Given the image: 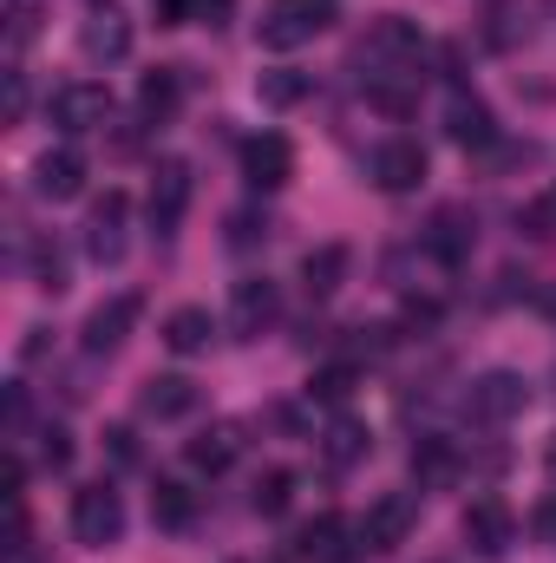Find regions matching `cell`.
<instances>
[{"label":"cell","mask_w":556,"mask_h":563,"mask_svg":"<svg viewBox=\"0 0 556 563\" xmlns=\"http://www.w3.org/2000/svg\"><path fill=\"white\" fill-rule=\"evenodd\" d=\"M73 538L92 544V551H105V544L125 538V498H119L105 478L86 485V492H73Z\"/></svg>","instance_id":"obj_3"},{"label":"cell","mask_w":556,"mask_h":563,"mask_svg":"<svg viewBox=\"0 0 556 563\" xmlns=\"http://www.w3.org/2000/svg\"><path fill=\"white\" fill-rule=\"evenodd\" d=\"M419 525V498L413 492H387L374 511H367V525H360V544L367 551H393V544H407V531Z\"/></svg>","instance_id":"obj_9"},{"label":"cell","mask_w":556,"mask_h":563,"mask_svg":"<svg viewBox=\"0 0 556 563\" xmlns=\"http://www.w3.org/2000/svg\"><path fill=\"white\" fill-rule=\"evenodd\" d=\"M321 563H354V551H334V558H321Z\"/></svg>","instance_id":"obj_38"},{"label":"cell","mask_w":556,"mask_h":563,"mask_svg":"<svg viewBox=\"0 0 556 563\" xmlns=\"http://www.w3.org/2000/svg\"><path fill=\"white\" fill-rule=\"evenodd\" d=\"M184 210H190V164H157V177H151V230L157 236H170L177 223H184Z\"/></svg>","instance_id":"obj_11"},{"label":"cell","mask_w":556,"mask_h":563,"mask_svg":"<svg viewBox=\"0 0 556 563\" xmlns=\"http://www.w3.org/2000/svg\"><path fill=\"white\" fill-rule=\"evenodd\" d=\"M524 223H531V236H544V243H556V184L524 210Z\"/></svg>","instance_id":"obj_32"},{"label":"cell","mask_w":556,"mask_h":563,"mask_svg":"<svg viewBox=\"0 0 556 563\" xmlns=\"http://www.w3.org/2000/svg\"><path fill=\"white\" fill-rule=\"evenodd\" d=\"M256 92H263V106H301V99H308V73L276 66V73H263V79H256Z\"/></svg>","instance_id":"obj_25"},{"label":"cell","mask_w":556,"mask_h":563,"mask_svg":"<svg viewBox=\"0 0 556 563\" xmlns=\"http://www.w3.org/2000/svg\"><path fill=\"white\" fill-rule=\"evenodd\" d=\"M374 184L380 190H393V197H407V190H419L425 184V151H419V139H387L374 144Z\"/></svg>","instance_id":"obj_8"},{"label":"cell","mask_w":556,"mask_h":563,"mask_svg":"<svg viewBox=\"0 0 556 563\" xmlns=\"http://www.w3.org/2000/svg\"><path fill=\"white\" fill-rule=\"evenodd\" d=\"M419 53H425V40H419L413 20H400V13H387V20L360 40V66H367V79H387V73H413L419 79Z\"/></svg>","instance_id":"obj_1"},{"label":"cell","mask_w":556,"mask_h":563,"mask_svg":"<svg viewBox=\"0 0 556 563\" xmlns=\"http://www.w3.org/2000/svg\"><path fill=\"white\" fill-rule=\"evenodd\" d=\"M20 106H26V86H20V73L7 79V119H20Z\"/></svg>","instance_id":"obj_35"},{"label":"cell","mask_w":556,"mask_h":563,"mask_svg":"<svg viewBox=\"0 0 556 563\" xmlns=\"http://www.w3.org/2000/svg\"><path fill=\"white\" fill-rule=\"evenodd\" d=\"M40 459H46L53 472H66V465H73V439H66V432L53 426V432H46V445H40Z\"/></svg>","instance_id":"obj_34"},{"label":"cell","mask_w":556,"mask_h":563,"mask_svg":"<svg viewBox=\"0 0 556 563\" xmlns=\"http://www.w3.org/2000/svg\"><path fill=\"white\" fill-rule=\"evenodd\" d=\"M327 459H334V465H354V459H367V426L341 413V420L327 426Z\"/></svg>","instance_id":"obj_26"},{"label":"cell","mask_w":556,"mask_h":563,"mask_svg":"<svg viewBox=\"0 0 556 563\" xmlns=\"http://www.w3.org/2000/svg\"><path fill=\"white\" fill-rule=\"evenodd\" d=\"M308 394H314L321 407H347V394H354V367H321Z\"/></svg>","instance_id":"obj_29"},{"label":"cell","mask_w":556,"mask_h":563,"mask_svg":"<svg viewBox=\"0 0 556 563\" xmlns=\"http://www.w3.org/2000/svg\"><path fill=\"white\" fill-rule=\"evenodd\" d=\"M236 452H243V432H236V426H230V420L203 426V432H197V439L184 445V459H190L197 472H223V465H230Z\"/></svg>","instance_id":"obj_18"},{"label":"cell","mask_w":556,"mask_h":563,"mask_svg":"<svg viewBox=\"0 0 556 563\" xmlns=\"http://www.w3.org/2000/svg\"><path fill=\"white\" fill-rule=\"evenodd\" d=\"M243 177H249V190H281L294 177V144L281 139V132L249 139L243 144Z\"/></svg>","instance_id":"obj_10"},{"label":"cell","mask_w":556,"mask_h":563,"mask_svg":"<svg viewBox=\"0 0 556 563\" xmlns=\"http://www.w3.org/2000/svg\"><path fill=\"white\" fill-rule=\"evenodd\" d=\"M511 511H504V498H478L471 511H465V538H471V551H485V558H504L511 551Z\"/></svg>","instance_id":"obj_16"},{"label":"cell","mask_w":556,"mask_h":563,"mask_svg":"<svg viewBox=\"0 0 556 563\" xmlns=\"http://www.w3.org/2000/svg\"><path fill=\"white\" fill-rule=\"evenodd\" d=\"M518 33H531L524 7H498V13H491V46H518Z\"/></svg>","instance_id":"obj_31"},{"label":"cell","mask_w":556,"mask_h":563,"mask_svg":"<svg viewBox=\"0 0 556 563\" xmlns=\"http://www.w3.org/2000/svg\"><path fill=\"white\" fill-rule=\"evenodd\" d=\"M288 498H294V472H263V478H256V511H263V518H281Z\"/></svg>","instance_id":"obj_28"},{"label":"cell","mask_w":556,"mask_h":563,"mask_svg":"<svg viewBox=\"0 0 556 563\" xmlns=\"http://www.w3.org/2000/svg\"><path fill=\"white\" fill-rule=\"evenodd\" d=\"M105 452H112V465H138V439H132V426H112V432H105Z\"/></svg>","instance_id":"obj_33"},{"label":"cell","mask_w":556,"mask_h":563,"mask_svg":"<svg viewBox=\"0 0 556 563\" xmlns=\"http://www.w3.org/2000/svg\"><path fill=\"white\" fill-rule=\"evenodd\" d=\"M46 119L59 125V132H99L105 119H112V92L99 86V79H73V86H59L53 99H46Z\"/></svg>","instance_id":"obj_4"},{"label":"cell","mask_w":556,"mask_h":563,"mask_svg":"<svg viewBox=\"0 0 556 563\" xmlns=\"http://www.w3.org/2000/svg\"><path fill=\"white\" fill-rule=\"evenodd\" d=\"M125 217H132V197L125 190H105L99 203H92V217H86V256L92 263H119L125 256Z\"/></svg>","instance_id":"obj_6"},{"label":"cell","mask_w":556,"mask_h":563,"mask_svg":"<svg viewBox=\"0 0 556 563\" xmlns=\"http://www.w3.org/2000/svg\"><path fill=\"white\" fill-rule=\"evenodd\" d=\"M151 518H157L164 531H184V525L197 518V498H190L177 478H157V492H151Z\"/></svg>","instance_id":"obj_23"},{"label":"cell","mask_w":556,"mask_h":563,"mask_svg":"<svg viewBox=\"0 0 556 563\" xmlns=\"http://www.w3.org/2000/svg\"><path fill=\"white\" fill-rule=\"evenodd\" d=\"M33 282H40V288H53V295H59V288H66V256H59V250H46V243H40V250H33Z\"/></svg>","instance_id":"obj_30"},{"label":"cell","mask_w":556,"mask_h":563,"mask_svg":"<svg viewBox=\"0 0 556 563\" xmlns=\"http://www.w3.org/2000/svg\"><path fill=\"white\" fill-rule=\"evenodd\" d=\"M531 407V387H524V374H485V380H471V394H465V420H478V426H504V420H518Z\"/></svg>","instance_id":"obj_5"},{"label":"cell","mask_w":556,"mask_h":563,"mask_svg":"<svg viewBox=\"0 0 556 563\" xmlns=\"http://www.w3.org/2000/svg\"><path fill=\"white\" fill-rule=\"evenodd\" d=\"M537 531H544V538H556V505H544V511H537Z\"/></svg>","instance_id":"obj_36"},{"label":"cell","mask_w":556,"mask_h":563,"mask_svg":"<svg viewBox=\"0 0 556 563\" xmlns=\"http://www.w3.org/2000/svg\"><path fill=\"white\" fill-rule=\"evenodd\" d=\"M210 334H216L210 308H177V314L164 321V347H170V354H203V347H210Z\"/></svg>","instance_id":"obj_20"},{"label":"cell","mask_w":556,"mask_h":563,"mask_svg":"<svg viewBox=\"0 0 556 563\" xmlns=\"http://www.w3.org/2000/svg\"><path fill=\"white\" fill-rule=\"evenodd\" d=\"M445 132L465 144V151H491V144H498V119H491V106H485L478 92L458 86V92L445 99Z\"/></svg>","instance_id":"obj_12"},{"label":"cell","mask_w":556,"mask_h":563,"mask_svg":"<svg viewBox=\"0 0 556 563\" xmlns=\"http://www.w3.org/2000/svg\"><path fill=\"white\" fill-rule=\"evenodd\" d=\"M341 276H347V250H341V243H321V250L301 256V288H308V295H334Z\"/></svg>","instance_id":"obj_22"},{"label":"cell","mask_w":556,"mask_h":563,"mask_svg":"<svg viewBox=\"0 0 556 563\" xmlns=\"http://www.w3.org/2000/svg\"><path fill=\"white\" fill-rule=\"evenodd\" d=\"M144 420H184V413H197V380H184V374H151L138 394Z\"/></svg>","instance_id":"obj_17"},{"label":"cell","mask_w":556,"mask_h":563,"mask_svg":"<svg viewBox=\"0 0 556 563\" xmlns=\"http://www.w3.org/2000/svg\"><path fill=\"white\" fill-rule=\"evenodd\" d=\"M132 321H138V295H112L105 308H92L86 314V354H119Z\"/></svg>","instance_id":"obj_14"},{"label":"cell","mask_w":556,"mask_h":563,"mask_svg":"<svg viewBox=\"0 0 556 563\" xmlns=\"http://www.w3.org/2000/svg\"><path fill=\"white\" fill-rule=\"evenodd\" d=\"M79 46H86V59H105V66H112V59L132 53V20H125L119 7H99V13L79 26Z\"/></svg>","instance_id":"obj_15"},{"label":"cell","mask_w":556,"mask_h":563,"mask_svg":"<svg viewBox=\"0 0 556 563\" xmlns=\"http://www.w3.org/2000/svg\"><path fill=\"white\" fill-rule=\"evenodd\" d=\"M425 250L445 263V269H458L465 256H471V223L458 217V210H438V223H432V236H425Z\"/></svg>","instance_id":"obj_21"},{"label":"cell","mask_w":556,"mask_h":563,"mask_svg":"<svg viewBox=\"0 0 556 563\" xmlns=\"http://www.w3.org/2000/svg\"><path fill=\"white\" fill-rule=\"evenodd\" d=\"M544 472H551V485H556V439L544 445Z\"/></svg>","instance_id":"obj_37"},{"label":"cell","mask_w":556,"mask_h":563,"mask_svg":"<svg viewBox=\"0 0 556 563\" xmlns=\"http://www.w3.org/2000/svg\"><path fill=\"white\" fill-rule=\"evenodd\" d=\"M281 314V295L269 276H243L236 282V295H230V328L243 334V341H263L269 328H276Z\"/></svg>","instance_id":"obj_7"},{"label":"cell","mask_w":556,"mask_h":563,"mask_svg":"<svg viewBox=\"0 0 556 563\" xmlns=\"http://www.w3.org/2000/svg\"><path fill=\"white\" fill-rule=\"evenodd\" d=\"M341 531H347V525H341L334 511H327V518H314V525H308V531L294 538V558H308V563L334 558V551H341Z\"/></svg>","instance_id":"obj_24"},{"label":"cell","mask_w":556,"mask_h":563,"mask_svg":"<svg viewBox=\"0 0 556 563\" xmlns=\"http://www.w3.org/2000/svg\"><path fill=\"white\" fill-rule=\"evenodd\" d=\"M452 445L445 439H419V452H413V472H419V485H445L452 478Z\"/></svg>","instance_id":"obj_27"},{"label":"cell","mask_w":556,"mask_h":563,"mask_svg":"<svg viewBox=\"0 0 556 563\" xmlns=\"http://www.w3.org/2000/svg\"><path fill=\"white\" fill-rule=\"evenodd\" d=\"M327 20H334L327 0H269L263 20H256V40H263L269 53H294V46H308Z\"/></svg>","instance_id":"obj_2"},{"label":"cell","mask_w":556,"mask_h":563,"mask_svg":"<svg viewBox=\"0 0 556 563\" xmlns=\"http://www.w3.org/2000/svg\"><path fill=\"white\" fill-rule=\"evenodd\" d=\"M33 190H40L46 203H66V197H79V190H86V157H79L73 144L46 151V157L33 164Z\"/></svg>","instance_id":"obj_13"},{"label":"cell","mask_w":556,"mask_h":563,"mask_svg":"<svg viewBox=\"0 0 556 563\" xmlns=\"http://www.w3.org/2000/svg\"><path fill=\"white\" fill-rule=\"evenodd\" d=\"M177 99H184V79H177V66H157V73H144V79H138V112H144V125H164V119L177 112Z\"/></svg>","instance_id":"obj_19"}]
</instances>
